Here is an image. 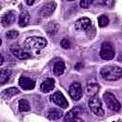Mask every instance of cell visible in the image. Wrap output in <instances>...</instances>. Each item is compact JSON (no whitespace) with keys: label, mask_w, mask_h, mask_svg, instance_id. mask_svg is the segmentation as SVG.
I'll use <instances>...</instances> for the list:
<instances>
[{"label":"cell","mask_w":122,"mask_h":122,"mask_svg":"<svg viewBox=\"0 0 122 122\" xmlns=\"http://www.w3.org/2000/svg\"><path fill=\"white\" fill-rule=\"evenodd\" d=\"M100 74L103 79L107 81H116L121 78L122 70L120 66L116 65H109L101 69Z\"/></svg>","instance_id":"1"},{"label":"cell","mask_w":122,"mask_h":122,"mask_svg":"<svg viewBox=\"0 0 122 122\" xmlns=\"http://www.w3.org/2000/svg\"><path fill=\"white\" fill-rule=\"evenodd\" d=\"M24 46L27 50L30 51H39L44 49L47 46V40L44 37L38 36H31L25 40Z\"/></svg>","instance_id":"2"},{"label":"cell","mask_w":122,"mask_h":122,"mask_svg":"<svg viewBox=\"0 0 122 122\" xmlns=\"http://www.w3.org/2000/svg\"><path fill=\"white\" fill-rule=\"evenodd\" d=\"M100 57L104 60H112L115 55V50L112 43L110 41H105L102 43L100 48Z\"/></svg>","instance_id":"3"},{"label":"cell","mask_w":122,"mask_h":122,"mask_svg":"<svg viewBox=\"0 0 122 122\" xmlns=\"http://www.w3.org/2000/svg\"><path fill=\"white\" fill-rule=\"evenodd\" d=\"M103 99L107 105V107L112 111V112H118L121 108V105L119 103V101L116 99V97L114 96V94H112L110 92H107L103 94Z\"/></svg>","instance_id":"4"},{"label":"cell","mask_w":122,"mask_h":122,"mask_svg":"<svg viewBox=\"0 0 122 122\" xmlns=\"http://www.w3.org/2000/svg\"><path fill=\"white\" fill-rule=\"evenodd\" d=\"M89 107L91 109V111L98 115V116H102L104 114V110L102 108V104H101V101L99 100V98L97 96H92L90 98L89 100Z\"/></svg>","instance_id":"5"},{"label":"cell","mask_w":122,"mask_h":122,"mask_svg":"<svg viewBox=\"0 0 122 122\" xmlns=\"http://www.w3.org/2000/svg\"><path fill=\"white\" fill-rule=\"evenodd\" d=\"M69 93L73 100H79L83 95V91L80 83L73 82L69 88Z\"/></svg>","instance_id":"6"},{"label":"cell","mask_w":122,"mask_h":122,"mask_svg":"<svg viewBox=\"0 0 122 122\" xmlns=\"http://www.w3.org/2000/svg\"><path fill=\"white\" fill-rule=\"evenodd\" d=\"M51 101L54 104H56L57 106L61 107L62 109H66V108L69 107V102L67 101V99L64 96V94L62 92H55L51 96Z\"/></svg>","instance_id":"7"},{"label":"cell","mask_w":122,"mask_h":122,"mask_svg":"<svg viewBox=\"0 0 122 122\" xmlns=\"http://www.w3.org/2000/svg\"><path fill=\"white\" fill-rule=\"evenodd\" d=\"M55 8H56V3L54 1H51V2H48L46 3L40 10V14L43 16V17H49L51 16L53 11L55 10Z\"/></svg>","instance_id":"8"},{"label":"cell","mask_w":122,"mask_h":122,"mask_svg":"<svg viewBox=\"0 0 122 122\" xmlns=\"http://www.w3.org/2000/svg\"><path fill=\"white\" fill-rule=\"evenodd\" d=\"M15 17H16V13L13 10H9L8 12H6L2 18H1V23L3 25V27H9L11 26L14 22H15Z\"/></svg>","instance_id":"9"},{"label":"cell","mask_w":122,"mask_h":122,"mask_svg":"<svg viewBox=\"0 0 122 122\" xmlns=\"http://www.w3.org/2000/svg\"><path fill=\"white\" fill-rule=\"evenodd\" d=\"M18 84L19 86L23 89V90H32L34 87H35V82L34 80L29 78V77H26V76H21L18 80Z\"/></svg>","instance_id":"10"},{"label":"cell","mask_w":122,"mask_h":122,"mask_svg":"<svg viewBox=\"0 0 122 122\" xmlns=\"http://www.w3.org/2000/svg\"><path fill=\"white\" fill-rule=\"evenodd\" d=\"M90 25H91V19L88 17H82L75 22L74 28L76 30H85L90 27Z\"/></svg>","instance_id":"11"},{"label":"cell","mask_w":122,"mask_h":122,"mask_svg":"<svg viewBox=\"0 0 122 122\" xmlns=\"http://www.w3.org/2000/svg\"><path fill=\"white\" fill-rule=\"evenodd\" d=\"M10 51L12 52V54L17 57L18 59H21V60H24V59H28L30 57V54L24 51L22 49L20 48H17V47H10Z\"/></svg>","instance_id":"12"},{"label":"cell","mask_w":122,"mask_h":122,"mask_svg":"<svg viewBox=\"0 0 122 122\" xmlns=\"http://www.w3.org/2000/svg\"><path fill=\"white\" fill-rule=\"evenodd\" d=\"M99 92V85L97 83H89L86 87V93L90 97L96 96L97 92Z\"/></svg>","instance_id":"13"},{"label":"cell","mask_w":122,"mask_h":122,"mask_svg":"<svg viewBox=\"0 0 122 122\" xmlns=\"http://www.w3.org/2000/svg\"><path fill=\"white\" fill-rule=\"evenodd\" d=\"M20 93V91L17 89V88H9V89H6L3 91V92L1 93V96L3 99H10L11 98L12 96L16 95V94H19Z\"/></svg>","instance_id":"14"},{"label":"cell","mask_w":122,"mask_h":122,"mask_svg":"<svg viewBox=\"0 0 122 122\" xmlns=\"http://www.w3.org/2000/svg\"><path fill=\"white\" fill-rule=\"evenodd\" d=\"M62 115H63L62 111L59 109H55V108L50 109L49 112H47V117L50 120H58L59 118L62 117Z\"/></svg>","instance_id":"15"},{"label":"cell","mask_w":122,"mask_h":122,"mask_svg":"<svg viewBox=\"0 0 122 122\" xmlns=\"http://www.w3.org/2000/svg\"><path fill=\"white\" fill-rule=\"evenodd\" d=\"M54 88V80L52 78H48L46 79L42 84H41V91L43 92H51Z\"/></svg>","instance_id":"16"},{"label":"cell","mask_w":122,"mask_h":122,"mask_svg":"<svg viewBox=\"0 0 122 122\" xmlns=\"http://www.w3.org/2000/svg\"><path fill=\"white\" fill-rule=\"evenodd\" d=\"M64 71H65V63L62 60L56 61L54 63V66H53V69H52L53 74L56 75V76H59L61 74H63Z\"/></svg>","instance_id":"17"},{"label":"cell","mask_w":122,"mask_h":122,"mask_svg":"<svg viewBox=\"0 0 122 122\" xmlns=\"http://www.w3.org/2000/svg\"><path fill=\"white\" fill-rule=\"evenodd\" d=\"M18 23H19L20 27H26V26L29 25V23H30V13L27 10H23L20 13Z\"/></svg>","instance_id":"18"},{"label":"cell","mask_w":122,"mask_h":122,"mask_svg":"<svg viewBox=\"0 0 122 122\" xmlns=\"http://www.w3.org/2000/svg\"><path fill=\"white\" fill-rule=\"evenodd\" d=\"M11 74V71L9 69H3L0 70V85H3L8 82L10 79V76Z\"/></svg>","instance_id":"19"},{"label":"cell","mask_w":122,"mask_h":122,"mask_svg":"<svg viewBox=\"0 0 122 122\" xmlns=\"http://www.w3.org/2000/svg\"><path fill=\"white\" fill-rule=\"evenodd\" d=\"M58 28H59V26H58V24L56 23V22H49L47 25H46V27H45V29H46V31L50 34V35H52V34H55L56 32H57V30H58Z\"/></svg>","instance_id":"20"},{"label":"cell","mask_w":122,"mask_h":122,"mask_svg":"<svg viewBox=\"0 0 122 122\" xmlns=\"http://www.w3.org/2000/svg\"><path fill=\"white\" fill-rule=\"evenodd\" d=\"M79 109L78 108H73V109H71L70 112H68L67 113H66V115H65V120L67 121V122H70L71 120H72L73 118H75V117H78V114H79Z\"/></svg>","instance_id":"21"},{"label":"cell","mask_w":122,"mask_h":122,"mask_svg":"<svg viewBox=\"0 0 122 122\" xmlns=\"http://www.w3.org/2000/svg\"><path fill=\"white\" fill-rule=\"evenodd\" d=\"M18 109L20 112H29L30 110V105L27 99H20L18 102Z\"/></svg>","instance_id":"22"},{"label":"cell","mask_w":122,"mask_h":122,"mask_svg":"<svg viewBox=\"0 0 122 122\" xmlns=\"http://www.w3.org/2000/svg\"><path fill=\"white\" fill-rule=\"evenodd\" d=\"M109 18H108V16H106V15H100L99 17H98V25H99V27L100 28H104V27H106L108 24H109Z\"/></svg>","instance_id":"23"},{"label":"cell","mask_w":122,"mask_h":122,"mask_svg":"<svg viewBox=\"0 0 122 122\" xmlns=\"http://www.w3.org/2000/svg\"><path fill=\"white\" fill-rule=\"evenodd\" d=\"M18 35H19V33L15 30H10L7 31V33H6V36L9 39H15V38L18 37Z\"/></svg>","instance_id":"24"},{"label":"cell","mask_w":122,"mask_h":122,"mask_svg":"<svg viewBox=\"0 0 122 122\" xmlns=\"http://www.w3.org/2000/svg\"><path fill=\"white\" fill-rule=\"evenodd\" d=\"M60 45H61V47L63 49H69V48H71V42H70V40L68 38H63L61 40V42H60Z\"/></svg>","instance_id":"25"},{"label":"cell","mask_w":122,"mask_h":122,"mask_svg":"<svg viewBox=\"0 0 122 122\" xmlns=\"http://www.w3.org/2000/svg\"><path fill=\"white\" fill-rule=\"evenodd\" d=\"M92 4V0H82L80 2V6L85 9H88Z\"/></svg>","instance_id":"26"},{"label":"cell","mask_w":122,"mask_h":122,"mask_svg":"<svg viewBox=\"0 0 122 122\" xmlns=\"http://www.w3.org/2000/svg\"><path fill=\"white\" fill-rule=\"evenodd\" d=\"M70 122H84V121H83V119H81L80 117H75V118H73L72 120H71Z\"/></svg>","instance_id":"27"},{"label":"cell","mask_w":122,"mask_h":122,"mask_svg":"<svg viewBox=\"0 0 122 122\" xmlns=\"http://www.w3.org/2000/svg\"><path fill=\"white\" fill-rule=\"evenodd\" d=\"M26 3H27L28 5H32V4L34 3V1H33V0H31V1H30V0H28V1L26 2Z\"/></svg>","instance_id":"28"},{"label":"cell","mask_w":122,"mask_h":122,"mask_svg":"<svg viewBox=\"0 0 122 122\" xmlns=\"http://www.w3.org/2000/svg\"><path fill=\"white\" fill-rule=\"evenodd\" d=\"M3 64V56L0 54V66Z\"/></svg>","instance_id":"29"},{"label":"cell","mask_w":122,"mask_h":122,"mask_svg":"<svg viewBox=\"0 0 122 122\" xmlns=\"http://www.w3.org/2000/svg\"><path fill=\"white\" fill-rule=\"evenodd\" d=\"M1 43H2V41H1V39H0V45H1Z\"/></svg>","instance_id":"30"},{"label":"cell","mask_w":122,"mask_h":122,"mask_svg":"<svg viewBox=\"0 0 122 122\" xmlns=\"http://www.w3.org/2000/svg\"><path fill=\"white\" fill-rule=\"evenodd\" d=\"M0 10H1V5H0Z\"/></svg>","instance_id":"31"}]
</instances>
